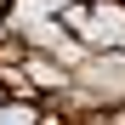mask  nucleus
<instances>
[{"label": "nucleus", "instance_id": "obj_1", "mask_svg": "<svg viewBox=\"0 0 125 125\" xmlns=\"http://www.w3.org/2000/svg\"><path fill=\"white\" fill-rule=\"evenodd\" d=\"M57 23L91 51H125V0H85V6H62Z\"/></svg>", "mask_w": 125, "mask_h": 125}, {"label": "nucleus", "instance_id": "obj_2", "mask_svg": "<svg viewBox=\"0 0 125 125\" xmlns=\"http://www.w3.org/2000/svg\"><path fill=\"white\" fill-rule=\"evenodd\" d=\"M40 119H46V108H40V102H17V97L0 102V125H40Z\"/></svg>", "mask_w": 125, "mask_h": 125}, {"label": "nucleus", "instance_id": "obj_3", "mask_svg": "<svg viewBox=\"0 0 125 125\" xmlns=\"http://www.w3.org/2000/svg\"><path fill=\"white\" fill-rule=\"evenodd\" d=\"M6 11H11V0H0V23H6Z\"/></svg>", "mask_w": 125, "mask_h": 125}, {"label": "nucleus", "instance_id": "obj_4", "mask_svg": "<svg viewBox=\"0 0 125 125\" xmlns=\"http://www.w3.org/2000/svg\"><path fill=\"white\" fill-rule=\"evenodd\" d=\"M0 102H6V85H0Z\"/></svg>", "mask_w": 125, "mask_h": 125}]
</instances>
